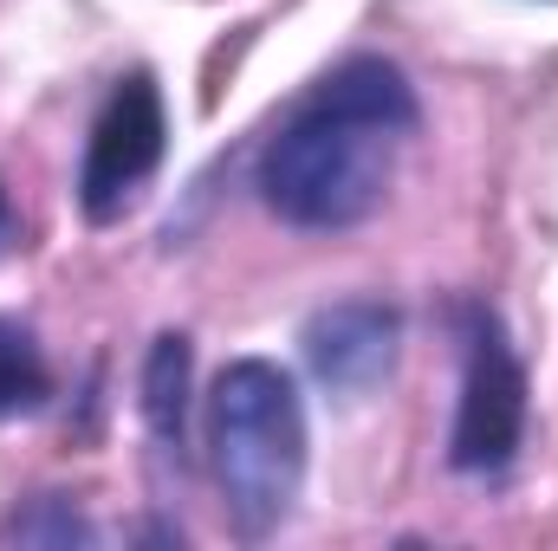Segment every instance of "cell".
<instances>
[{"label": "cell", "mask_w": 558, "mask_h": 551, "mask_svg": "<svg viewBox=\"0 0 558 551\" xmlns=\"http://www.w3.org/2000/svg\"><path fill=\"white\" fill-rule=\"evenodd\" d=\"M7 539H20V546H92L98 532H92V519H78V513H72V500L39 493L26 513H13Z\"/></svg>", "instance_id": "cell-8"}, {"label": "cell", "mask_w": 558, "mask_h": 551, "mask_svg": "<svg viewBox=\"0 0 558 551\" xmlns=\"http://www.w3.org/2000/svg\"><path fill=\"white\" fill-rule=\"evenodd\" d=\"M20 247V215H13V201H7V188H0V260Z\"/></svg>", "instance_id": "cell-9"}, {"label": "cell", "mask_w": 558, "mask_h": 551, "mask_svg": "<svg viewBox=\"0 0 558 551\" xmlns=\"http://www.w3.org/2000/svg\"><path fill=\"white\" fill-rule=\"evenodd\" d=\"M454 338H461V403L448 428V467L494 480L513 467L520 434H526V370L500 311L481 298L454 305Z\"/></svg>", "instance_id": "cell-3"}, {"label": "cell", "mask_w": 558, "mask_h": 551, "mask_svg": "<svg viewBox=\"0 0 558 551\" xmlns=\"http://www.w3.org/2000/svg\"><path fill=\"white\" fill-rule=\"evenodd\" d=\"M397 344H403V318L384 298H344L312 311L305 325V364L331 396H371L390 377Z\"/></svg>", "instance_id": "cell-5"}, {"label": "cell", "mask_w": 558, "mask_h": 551, "mask_svg": "<svg viewBox=\"0 0 558 551\" xmlns=\"http://www.w3.org/2000/svg\"><path fill=\"white\" fill-rule=\"evenodd\" d=\"M169 149V118H162V91L149 72H131L111 85V98L98 105L92 118V137H85V162H78V208L85 221H118L137 188L156 175Z\"/></svg>", "instance_id": "cell-4"}, {"label": "cell", "mask_w": 558, "mask_h": 551, "mask_svg": "<svg viewBox=\"0 0 558 551\" xmlns=\"http://www.w3.org/2000/svg\"><path fill=\"white\" fill-rule=\"evenodd\" d=\"M46 396H52V370H46L39 338L20 318H0V421L46 409Z\"/></svg>", "instance_id": "cell-7"}, {"label": "cell", "mask_w": 558, "mask_h": 551, "mask_svg": "<svg viewBox=\"0 0 558 551\" xmlns=\"http://www.w3.org/2000/svg\"><path fill=\"white\" fill-rule=\"evenodd\" d=\"M416 124L422 105L403 65L357 52L331 78H318L312 98L274 131V143L260 149L254 188L292 228L312 234L357 228L364 215L384 208L397 182V156L416 137Z\"/></svg>", "instance_id": "cell-1"}, {"label": "cell", "mask_w": 558, "mask_h": 551, "mask_svg": "<svg viewBox=\"0 0 558 551\" xmlns=\"http://www.w3.org/2000/svg\"><path fill=\"white\" fill-rule=\"evenodd\" d=\"M189 338L182 331H162L149 344V364H143V421L156 434L162 454H182V415H189Z\"/></svg>", "instance_id": "cell-6"}, {"label": "cell", "mask_w": 558, "mask_h": 551, "mask_svg": "<svg viewBox=\"0 0 558 551\" xmlns=\"http://www.w3.org/2000/svg\"><path fill=\"white\" fill-rule=\"evenodd\" d=\"M208 454L241 539H274L305 487V403L267 357H234L208 390Z\"/></svg>", "instance_id": "cell-2"}]
</instances>
